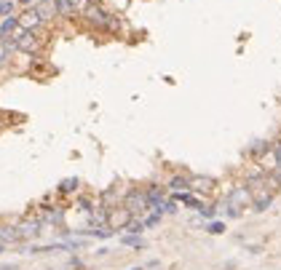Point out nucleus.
I'll return each instance as SVG.
<instances>
[{
	"label": "nucleus",
	"mask_w": 281,
	"mask_h": 270,
	"mask_svg": "<svg viewBox=\"0 0 281 270\" xmlns=\"http://www.w3.org/2000/svg\"><path fill=\"white\" fill-rule=\"evenodd\" d=\"M80 16H83L86 25H91L94 30H104V32H118L121 30V21L113 14H107L99 3H89L83 11H80Z\"/></svg>",
	"instance_id": "nucleus-1"
},
{
	"label": "nucleus",
	"mask_w": 281,
	"mask_h": 270,
	"mask_svg": "<svg viewBox=\"0 0 281 270\" xmlns=\"http://www.w3.org/2000/svg\"><path fill=\"white\" fill-rule=\"evenodd\" d=\"M14 46L19 51H25V54H35L40 49V38H38V32L35 30H16L14 32Z\"/></svg>",
	"instance_id": "nucleus-2"
},
{
	"label": "nucleus",
	"mask_w": 281,
	"mask_h": 270,
	"mask_svg": "<svg viewBox=\"0 0 281 270\" xmlns=\"http://www.w3.org/2000/svg\"><path fill=\"white\" fill-rule=\"evenodd\" d=\"M252 204V190L249 187H236L228 198V209H230V217H239L244 206Z\"/></svg>",
	"instance_id": "nucleus-3"
},
{
	"label": "nucleus",
	"mask_w": 281,
	"mask_h": 270,
	"mask_svg": "<svg viewBox=\"0 0 281 270\" xmlns=\"http://www.w3.org/2000/svg\"><path fill=\"white\" fill-rule=\"evenodd\" d=\"M126 209L132 211V214H142V211L153 209V206H150L147 193H137V190H132V193L126 195Z\"/></svg>",
	"instance_id": "nucleus-4"
},
{
	"label": "nucleus",
	"mask_w": 281,
	"mask_h": 270,
	"mask_svg": "<svg viewBox=\"0 0 281 270\" xmlns=\"http://www.w3.org/2000/svg\"><path fill=\"white\" fill-rule=\"evenodd\" d=\"M40 25H43V16L38 14V8L25 11V14L19 16V27H21V30H38Z\"/></svg>",
	"instance_id": "nucleus-5"
},
{
	"label": "nucleus",
	"mask_w": 281,
	"mask_h": 270,
	"mask_svg": "<svg viewBox=\"0 0 281 270\" xmlns=\"http://www.w3.org/2000/svg\"><path fill=\"white\" fill-rule=\"evenodd\" d=\"M214 187H217V182L212 179V177H190V190L193 193H212L214 190Z\"/></svg>",
	"instance_id": "nucleus-6"
},
{
	"label": "nucleus",
	"mask_w": 281,
	"mask_h": 270,
	"mask_svg": "<svg viewBox=\"0 0 281 270\" xmlns=\"http://www.w3.org/2000/svg\"><path fill=\"white\" fill-rule=\"evenodd\" d=\"M132 211H128L126 206L123 209H118V211H113V214H110V225L115 228V230H121V228H128V222H132Z\"/></svg>",
	"instance_id": "nucleus-7"
},
{
	"label": "nucleus",
	"mask_w": 281,
	"mask_h": 270,
	"mask_svg": "<svg viewBox=\"0 0 281 270\" xmlns=\"http://www.w3.org/2000/svg\"><path fill=\"white\" fill-rule=\"evenodd\" d=\"M169 190H171V193H185V190H190V177H182V174L171 177V179H169Z\"/></svg>",
	"instance_id": "nucleus-8"
},
{
	"label": "nucleus",
	"mask_w": 281,
	"mask_h": 270,
	"mask_svg": "<svg viewBox=\"0 0 281 270\" xmlns=\"http://www.w3.org/2000/svg\"><path fill=\"white\" fill-rule=\"evenodd\" d=\"M38 14L43 16V21H46V19H51L54 14H59V11H56V0H40Z\"/></svg>",
	"instance_id": "nucleus-9"
},
{
	"label": "nucleus",
	"mask_w": 281,
	"mask_h": 270,
	"mask_svg": "<svg viewBox=\"0 0 281 270\" xmlns=\"http://www.w3.org/2000/svg\"><path fill=\"white\" fill-rule=\"evenodd\" d=\"M56 11H59L62 16H73L75 14V6L70 3V0H56Z\"/></svg>",
	"instance_id": "nucleus-10"
},
{
	"label": "nucleus",
	"mask_w": 281,
	"mask_h": 270,
	"mask_svg": "<svg viewBox=\"0 0 281 270\" xmlns=\"http://www.w3.org/2000/svg\"><path fill=\"white\" fill-rule=\"evenodd\" d=\"M16 27H19V19H14V16L6 19L3 25H0V38H3V35H8L11 30H16Z\"/></svg>",
	"instance_id": "nucleus-11"
},
{
	"label": "nucleus",
	"mask_w": 281,
	"mask_h": 270,
	"mask_svg": "<svg viewBox=\"0 0 281 270\" xmlns=\"http://www.w3.org/2000/svg\"><path fill=\"white\" fill-rule=\"evenodd\" d=\"M38 222H25V225L19 228V236H35V233H38Z\"/></svg>",
	"instance_id": "nucleus-12"
},
{
	"label": "nucleus",
	"mask_w": 281,
	"mask_h": 270,
	"mask_svg": "<svg viewBox=\"0 0 281 270\" xmlns=\"http://www.w3.org/2000/svg\"><path fill=\"white\" fill-rule=\"evenodd\" d=\"M121 241H123L126 246H134V249H142V246H145V241L139 238V233H137V236H123Z\"/></svg>",
	"instance_id": "nucleus-13"
},
{
	"label": "nucleus",
	"mask_w": 281,
	"mask_h": 270,
	"mask_svg": "<svg viewBox=\"0 0 281 270\" xmlns=\"http://www.w3.org/2000/svg\"><path fill=\"white\" fill-rule=\"evenodd\" d=\"M158 219H161V211H156V214H150V217H145L142 222H145V228H153V225H158Z\"/></svg>",
	"instance_id": "nucleus-14"
},
{
	"label": "nucleus",
	"mask_w": 281,
	"mask_h": 270,
	"mask_svg": "<svg viewBox=\"0 0 281 270\" xmlns=\"http://www.w3.org/2000/svg\"><path fill=\"white\" fill-rule=\"evenodd\" d=\"M11 8H14L11 0H0V14H11Z\"/></svg>",
	"instance_id": "nucleus-15"
},
{
	"label": "nucleus",
	"mask_w": 281,
	"mask_h": 270,
	"mask_svg": "<svg viewBox=\"0 0 281 270\" xmlns=\"http://www.w3.org/2000/svg\"><path fill=\"white\" fill-rule=\"evenodd\" d=\"M222 230H225L222 222H212V225H209V233H222Z\"/></svg>",
	"instance_id": "nucleus-16"
},
{
	"label": "nucleus",
	"mask_w": 281,
	"mask_h": 270,
	"mask_svg": "<svg viewBox=\"0 0 281 270\" xmlns=\"http://www.w3.org/2000/svg\"><path fill=\"white\" fill-rule=\"evenodd\" d=\"M6 56H8V46H6V43H0V64L6 62Z\"/></svg>",
	"instance_id": "nucleus-17"
},
{
	"label": "nucleus",
	"mask_w": 281,
	"mask_h": 270,
	"mask_svg": "<svg viewBox=\"0 0 281 270\" xmlns=\"http://www.w3.org/2000/svg\"><path fill=\"white\" fill-rule=\"evenodd\" d=\"M78 182L75 179H67V182H62V190H73V187H75Z\"/></svg>",
	"instance_id": "nucleus-18"
},
{
	"label": "nucleus",
	"mask_w": 281,
	"mask_h": 270,
	"mask_svg": "<svg viewBox=\"0 0 281 270\" xmlns=\"http://www.w3.org/2000/svg\"><path fill=\"white\" fill-rule=\"evenodd\" d=\"M19 3H32V0H19Z\"/></svg>",
	"instance_id": "nucleus-19"
},
{
	"label": "nucleus",
	"mask_w": 281,
	"mask_h": 270,
	"mask_svg": "<svg viewBox=\"0 0 281 270\" xmlns=\"http://www.w3.org/2000/svg\"><path fill=\"white\" fill-rule=\"evenodd\" d=\"M132 270H145V267H132Z\"/></svg>",
	"instance_id": "nucleus-20"
},
{
	"label": "nucleus",
	"mask_w": 281,
	"mask_h": 270,
	"mask_svg": "<svg viewBox=\"0 0 281 270\" xmlns=\"http://www.w3.org/2000/svg\"><path fill=\"white\" fill-rule=\"evenodd\" d=\"M89 3H99V0H89Z\"/></svg>",
	"instance_id": "nucleus-21"
},
{
	"label": "nucleus",
	"mask_w": 281,
	"mask_h": 270,
	"mask_svg": "<svg viewBox=\"0 0 281 270\" xmlns=\"http://www.w3.org/2000/svg\"><path fill=\"white\" fill-rule=\"evenodd\" d=\"M0 249H3V246H0Z\"/></svg>",
	"instance_id": "nucleus-22"
}]
</instances>
